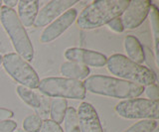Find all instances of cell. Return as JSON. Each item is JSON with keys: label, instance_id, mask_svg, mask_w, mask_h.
Here are the masks:
<instances>
[{"label": "cell", "instance_id": "44dd1931", "mask_svg": "<svg viewBox=\"0 0 159 132\" xmlns=\"http://www.w3.org/2000/svg\"><path fill=\"white\" fill-rule=\"evenodd\" d=\"M65 130L66 132H70L74 127L79 126V120H78V112L74 107H68L65 115Z\"/></svg>", "mask_w": 159, "mask_h": 132}, {"label": "cell", "instance_id": "9c48e42d", "mask_svg": "<svg viewBox=\"0 0 159 132\" xmlns=\"http://www.w3.org/2000/svg\"><path fill=\"white\" fill-rule=\"evenodd\" d=\"M77 3V0H54V1L47 3L38 12L34 26L37 28L47 26L49 23L60 17Z\"/></svg>", "mask_w": 159, "mask_h": 132}, {"label": "cell", "instance_id": "d4e9b609", "mask_svg": "<svg viewBox=\"0 0 159 132\" xmlns=\"http://www.w3.org/2000/svg\"><path fill=\"white\" fill-rule=\"evenodd\" d=\"M107 25H108V27H109V29H111V30L116 32V33H121L124 30L120 17L114 18L113 20H111V22L107 24Z\"/></svg>", "mask_w": 159, "mask_h": 132}, {"label": "cell", "instance_id": "4316f807", "mask_svg": "<svg viewBox=\"0 0 159 132\" xmlns=\"http://www.w3.org/2000/svg\"><path fill=\"white\" fill-rule=\"evenodd\" d=\"M2 3H4L6 7L13 9V7L18 4V1L17 0H4V1H2Z\"/></svg>", "mask_w": 159, "mask_h": 132}, {"label": "cell", "instance_id": "1f68e13d", "mask_svg": "<svg viewBox=\"0 0 159 132\" xmlns=\"http://www.w3.org/2000/svg\"><path fill=\"white\" fill-rule=\"evenodd\" d=\"M152 132H158V130H157V129H154V130H153Z\"/></svg>", "mask_w": 159, "mask_h": 132}, {"label": "cell", "instance_id": "9a60e30c", "mask_svg": "<svg viewBox=\"0 0 159 132\" xmlns=\"http://www.w3.org/2000/svg\"><path fill=\"white\" fill-rule=\"evenodd\" d=\"M124 48L127 53L129 60L132 62L142 65L145 61V54L143 51V47L138 39L134 36H126L124 39Z\"/></svg>", "mask_w": 159, "mask_h": 132}, {"label": "cell", "instance_id": "6da1fadb", "mask_svg": "<svg viewBox=\"0 0 159 132\" xmlns=\"http://www.w3.org/2000/svg\"><path fill=\"white\" fill-rule=\"evenodd\" d=\"M129 4L128 0H98L81 12L77 25L84 30H92L120 17Z\"/></svg>", "mask_w": 159, "mask_h": 132}, {"label": "cell", "instance_id": "7c38bea8", "mask_svg": "<svg viewBox=\"0 0 159 132\" xmlns=\"http://www.w3.org/2000/svg\"><path fill=\"white\" fill-rule=\"evenodd\" d=\"M79 128L81 132H103L96 108L89 102L81 103L78 110Z\"/></svg>", "mask_w": 159, "mask_h": 132}, {"label": "cell", "instance_id": "5b68a950", "mask_svg": "<svg viewBox=\"0 0 159 132\" xmlns=\"http://www.w3.org/2000/svg\"><path fill=\"white\" fill-rule=\"evenodd\" d=\"M38 90L43 95L61 99H84L86 97V89L81 81L67 77H46L40 81Z\"/></svg>", "mask_w": 159, "mask_h": 132}, {"label": "cell", "instance_id": "3957f363", "mask_svg": "<svg viewBox=\"0 0 159 132\" xmlns=\"http://www.w3.org/2000/svg\"><path fill=\"white\" fill-rule=\"evenodd\" d=\"M107 70L112 75L133 84L148 86L156 82V74L147 67L132 62L121 54H114L107 61Z\"/></svg>", "mask_w": 159, "mask_h": 132}, {"label": "cell", "instance_id": "e0dca14e", "mask_svg": "<svg viewBox=\"0 0 159 132\" xmlns=\"http://www.w3.org/2000/svg\"><path fill=\"white\" fill-rule=\"evenodd\" d=\"M68 108V102L64 99H53L50 104L49 113L51 116V120L56 122L58 124H61L64 121L66 111Z\"/></svg>", "mask_w": 159, "mask_h": 132}, {"label": "cell", "instance_id": "d6986e66", "mask_svg": "<svg viewBox=\"0 0 159 132\" xmlns=\"http://www.w3.org/2000/svg\"><path fill=\"white\" fill-rule=\"evenodd\" d=\"M43 119L37 114H32L25 117L23 120V130L26 132H40Z\"/></svg>", "mask_w": 159, "mask_h": 132}, {"label": "cell", "instance_id": "2e32d148", "mask_svg": "<svg viewBox=\"0 0 159 132\" xmlns=\"http://www.w3.org/2000/svg\"><path fill=\"white\" fill-rule=\"evenodd\" d=\"M61 74L67 79L81 81L86 80L89 75V67L84 66L82 64L66 62L61 66Z\"/></svg>", "mask_w": 159, "mask_h": 132}, {"label": "cell", "instance_id": "5bb4252c", "mask_svg": "<svg viewBox=\"0 0 159 132\" xmlns=\"http://www.w3.org/2000/svg\"><path fill=\"white\" fill-rule=\"evenodd\" d=\"M17 16L24 27H31L34 25L39 12V1L37 0H21L18 1Z\"/></svg>", "mask_w": 159, "mask_h": 132}, {"label": "cell", "instance_id": "8fae6325", "mask_svg": "<svg viewBox=\"0 0 159 132\" xmlns=\"http://www.w3.org/2000/svg\"><path fill=\"white\" fill-rule=\"evenodd\" d=\"M65 58L70 62L82 64L84 66L102 68L107 65V58L102 53L82 48H69L65 52Z\"/></svg>", "mask_w": 159, "mask_h": 132}, {"label": "cell", "instance_id": "4fadbf2b", "mask_svg": "<svg viewBox=\"0 0 159 132\" xmlns=\"http://www.w3.org/2000/svg\"><path fill=\"white\" fill-rule=\"evenodd\" d=\"M16 91L19 97L25 103L38 112L37 115H39L42 119H46L50 108L49 100L43 96H40L31 89H28L23 86H18L16 87Z\"/></svg>", "mask_w": 159, "mask_h": 132}, {"label": "cell", "instance_id": "603a6c76", "mask_svg": "<svg viewBox=\"0 0 159 132\" xmlns=\"http://www.w3.org/2000/svg\"><path fill=\"white\" fill-rule=\"evenodd\" d=\"M146 92L147 97L152 101H156L158 102L159 100V90H158V86L154 84V85H150L146 87V90H144Z\"/></svg>", "mask_w": 159, "mask_h": 132}, {"label": "cell", "instance_id": "ba28073f", "mask_svg": "<svg viewBox=\"0 0 159 132\" xmlns=\"http://www.w3.org/2000/svg\"><path fill=\"white\" fill-rule=\"evenodd\" d=\"M149 0H132L120 16L124 29L133 30L145 21L151 7Z\"/></svg>", "mask_w": 159, "mask_h": 132}, {"label": "cell", "instance_id": "f1b7e54d", "mask_svg": "<svg viewBox=\"0 0 159 132\" xmlns=\"http://www.w3.org/2000/svg\"><path fill=\"white\" fill-rule=\"evenodd\" d=\"M13 132H26V131L23 130V129H15Z\"/></svg>", "mask_w": 159, "mask_h": 132}, {"label": "cell", "instance_id": "30bf717a", "mask_svg": "<svg viewBox=\"0 0 159 132\" xmlns=\"http://www.w3.org/2000/svg\"><path fill=\"white\" fill-rule=\"evenodd\" d=\"M77 17L78 11L75 8H71L67 10L61 16L58 17L54 22L50 24L47 28H45V30L41 34V37H40L41 43L47 44L56 40L77 20Z\"/></svg>", "mask_w": 159, "mask_h": 132}, {"label": "cell", "instance_id": "83f0119b", "mask_svg": "<svg viewBox=\"0 0 159 132\" xmlns=\"http://www.w3.org/2000/svg\"><path fill=\"white\" fill-rule=\"evenodd\" d=\"M70 132H81V131H80L79 126H76V127H74V128L71 131H70Z\"/></svg>", "mask_w": 159, "mask_h": 132}, {"label": "cell", "instance_id": "484cf974", "mask_svg": "<svg viewBox=\"0 0 159 132\" xmlns=\"http://www.w3.org/2000/svg\"><path fill=\"white\" fill-rule=\"evenodd\" d=\"M13 115H14V113L12 110L6 109V108H0V121L12 118Z\"/></svg>", "mask_w": 159, "mask_h": 132}, {"label": "cell", "instance_id": "52a82bcc", "mask_svg": "<svg viewBox=\"0 0 159 132\" xmlns=\"http://www.w3.org/2000/svg\"><path fill=\"white\" fill-rule=\"evenodd\" d=\"M159 102L147 99H131L122 100L116 105V113L126 119H152L159 118Z\"/></svg>", "mask_w": 159, "mask_h": 132}, {"label": "cell", "instance_id": "277c9868", "mask_svg": "<svg viewBox=\"0 0 159 132\" xmlns=\"http://www.w3.org/2000/svg\"><path fill=\"white\" fill-rule=\"evenodd\" d=\"M0 22L8 34L17 55L26 62H31L34 58V48L24 26L19 20L16 11L2 6L0 10Z\"/></svg>", "mask_w": 159, "mask_h": 132}, {"label": "cell", "instance_id": "ffe728a7", "mask_svg": "<svg viewBox=\"0 0 159 132\" xmlns=\"http://www.w3.org/2000/svg\"><path fill=\"white\" fill-rule=\"evenodd\" d=\"M151 13V26L154 35V44H155V54H156V60L158 58V36H159V15H158V9L157 7L151 4L150 11Z\"/></svg>", "mask_w": 159, "mask_h": 132}, {"label": "cell", "instance_id": "ac0fdd59", "mask_svg": "<svg viewBox=\"0 0 159 132\" xmlns=\"http://www.w3.org/2000/svg\"><path fill=\"white\" fill-rule=\"evenodd\" d=\"M157 120L143 119L128 127L123 132H152L154 129L157 128Z\"/></svg>", "mask_w": 159, "mask_h": 132}, {"label": "cell", "instance_id": "cb8c5ba5", "mask_svg": "<svg viewBox=\"0 0 159 132\" xmlns=\"http://www.w3.org/2000/svg\"><path fill=\"white\" fill-rule=\"evenodd\" d=\"M17 127V123L14 120L7 119L0 121V132H13Z\"/></svg>", "mask_w": 159, "mask_h": 132}, {"label": "cell", "instance_id": "7a4b0ae2", "mask_svg": "<svg viewBox=\"0 0 159 132\" xmlns=\"http://www.w3.org/2000/svg\"><path fill=\"white\" fill-rule=\"evenodd\" d=\"M84 89L92 94L114 97V99H136L144 91V86L116 77L94 75L86 79Z\"/></svg>", "mask_w": 159, "mask_h": 132}, {"label": "cell", "instance_id": "8992f818", "mask_svg": "<svg viewBox=\"0 0 159 132\" xmlns=\"http://www.w3.org/2000/svg\"><path fill=\"white\" fill-rule=\"evenodd\" d=\"M4 70L14 81L28 89H38L40 79L35 70L16 53H9L2 57Z\"/></svg>", "mask_w": 159, "mask_h": 132}, {"label": "cell", "instance_id": "f546056e", "mask_svg": "<svg viewBox=\"0 0 159 132\" xmlns=\"http://www.w3.org/2000/svg\"><path fill=\"white\" fill-rule=\"evenodd\" d=\"M1 64H2V56L0 55V65H1Z\"/></svg>", "mask_w": 159, "mask_h": 132}, {"label": "cell", "instance_id": "4dcf8cb0", "mask_svg": "<svg viewBox=\"0 0 159 132\" xmlns=\"http://www.w3.org/2000/svg\"><path fill=\"white\" fill-rule=\"evenodd\" d=\"M1 7H2V1L0 0V10H1Z\"/></svg>", "mask_w": 159, "mask_h": 132}, {"label": "cell", "instance_id": "7402d4cb", "mask_svg": "<svg viewBox=\"0 0 159 132\" xmlns=\"http://www.w3.org/2000/svg\"><path fill=\"white\" fill-rule=\"evenodd\" d=\"M41 132H64L61 125L51 119H45L42 123Z\"/></svg>", "mask_w": 159, "mask_h": 132}]
</instances>
